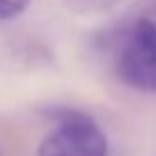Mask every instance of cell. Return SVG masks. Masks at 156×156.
Instances as JSON below:
<instances>
[{"mask_svg": "<svg viewBox=\"0 0 156 156\" xmlns=\"http://www.w3.org/2000/svg\"><path fill=\"white\" fill-rule=\"evenodd\" d=\"M115 71L138 92H156V7L136 19L117 46Z\"/></svg>", "mask_w": 156, "mask_h": 156, "instance_id": "1", "label": "cell"}, {"mask_svg": "<svg viewBox=\"0 0 156 156\" xmlns=\"http://www.w3.org/2000/svg\"><path fill=\"white\" fill-rule=\"evenodd\" d=\"M34 156H108V136L87 112L62 108Z\"/></svg>", "mask_w": 156, "mask_h": 156, "instance_id": "2", "label": "cell"}, {"mask_svg": "<svg viewBox=\"0 0 156 156\" xmlns=\"http://www.w3.org/2000/svg\"><path fill=\"white\" fill-rule=\"evenodd\" d=\"M32 5V0H0V21H14L19 19L28 7Z\"/></svg>", "mask_w": 156, "mask_h": 156, "instance_id": "3", "label": "cell"}]
</instances>
